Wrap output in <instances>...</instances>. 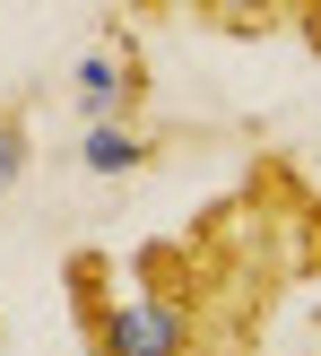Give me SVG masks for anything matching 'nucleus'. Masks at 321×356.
Returning a JSON list of instances; mask_svg holds the SVG:
<instances>
[{"label": "nucleus", "instance_id": "8", "mask_svg": "<svg viewBox=\"0 0 321 356\" xmlns=\"http://www.w3.org/2000/svg\"><path fill=\"white\" fill-rule=\"evenodd\" d=\"M295 35H304V52L321 61V0H304V9H295Z\"/></svg>", "mask_w": 321, "mask_h": 356}, {"label": "nucleus", "instance_id": "4", "mask_svg": "<svg viewBox=\"0 0 321 356\" xmlns=\"http://www.w3.org/2000/svg\"><path fill=\"white\" fill-rule=\"evenodd\" d=\"M200 26H217V35H270V26H295V9H278V0H252V9H235V0H200Z\"/></svg>", "mask_w": 321, "mask_h": 356}, {"label": "nucleus", "instance_id": "7", "mask_svg": "<svg viewBox=\"0 0 321 356\" xmlns=\"http://www.w3.org/2000/svg\"><path fill=\"white\" fill-rule=\"evenodd\" d=\"M304 322H313V330H304V339H295V348H270V330H261V339L243 348V356H321V305L304 313Z\"/></svg>", "mask_w": 321, "mask_h": 356}, {"label": "nucleus", "instance_id": "6", "mask_svg": "<svg viewBox=\"0 0 321 356\" xmlns=\"http://www.w3.org/2000/svg\"><path fill=\"white\" fill-rule=\"evenodd\" d=\"M17 174H26V122H17V113H0V191H9Z\"/></svg>", "mask_w": 321, "mask_h": 356}, {"label": "nucleus", "instance_id": "5", "mask_svg": "<svg viewBox=\"0 0 321 356\" xmlns=\"http://www.w3.org/2000/svg\"><path fill=\"white\" fill-rule=\"evenodd\" d=\"M295 261H304V278H321V191L295 183Z\"/></svg>", "mask_w": 321, "mask_h": 356}, {"label": "nucleus", "instance_id": "1", "mask_svg": "<svg viewBox=\"0 0 321 356\" xmlns=\"http://www.w3.org/2000/svg\"><path fill=\"white\" fill-rule=\"evenodd\" d=\"M295 156L261 148L226 200H208L183 235H148L139 252H69V322L87 356H243L270 313L304 287L295 261Z\"/></svg>", "mask_w": 321, "mask_h": 356}, {"label": "nucleus", "instance_id": "3", "mask_svg": "<svg viewBox=\"0 0 321 356\" xmlns=\"http://www.w3.org/2000/svg\"><path fill=\"white\" fill-rule=\"evenodd\" d=\"M183 148V131H148V122H87L79 131V165L87 174H148V165H165V156Z\"/></svg>", "mask_w": 321, "mask_h": 356}, {"label": "nucleus", "instance_id": "2", "mask_svg": "<svg viewBox=\"0 0 321 356\" xmlns=\"http://www.w3.org/2000/svg\"><path fill=\"white\" fill-rule=\"evenodd\" d=\"M69 104H79V122H139L148 113V52L122 26H104L69 61Z\"/></svg>", "mask_w": 321, "mask_h": 356}]
</instances>
